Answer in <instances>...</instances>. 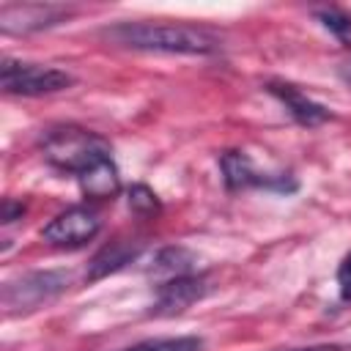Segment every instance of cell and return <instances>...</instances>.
I'll return each mask as SVG.
<instances>
[{"instance_id": "6da1fadb", "label": "cell", "mask_w": 351, "mask_h": 351, "mask_svg": "<svg viewBox=\"0 0 351 351\" xmlns=\"http://www.w3.org/2000/svg\"><path fill=\"white\" fill-rule=\"evenodd\" d=\"M101 36L126 49L167 52V55H211L222 47L219 36L197 25L173 22H121L104 27Z\"/></svg>"}, {"instance_id": "7a4b0ae2", "label": "cell", "mask_w": 351, "mask_h": 351, "mask_svg": "<svg viewBox=\"0 0 351 351\" xmlns=\"http://www.w3.org/2000/svg\"><path fill=\"white\" fill-rule=\"evenodd\" d=\"M41 151L52 167L71 173L77 178L82 173L93 170L96 165L112 159V148L101 134L82 129V126H74V123L49 126L41 134Z\"/></svg>"}, {"instance_id": "3957f363", "label": "cell", "mask_w": 351, "mask_h": 351, "mask_svg": "<svg viewBox=\"0 0 351 351\" xmlns=\"http://www.w3.org/2000/svg\"><path fill=\"white\" fill-rule=\"evenodd\" d=\"M0 85L5 93H14V96H47V93H58V90H66L69 85H74V77L55 66L3 58Z\"/></svg>"}, {"instance_id": "277c9868", "label": "cell", "mask_w": 351, "mask_h": 351, "mask_svg": "<svg viewBox=\"0 0 351 351\" xmlns=\"http://www.w3.org/2000/svg\"><path fill=\"white\" fill-rule=\"evenodd\" d=\"M69 274L66 271H30L19 280H8L3 285V307L8 313L14 310H36L38 304L55 299L60 291H66Z\"/></svg>"}, {"instance_id": "5b68a950", "label": "cell", "mask_w": 351, "mask_h": 351, "mask_svg": "<svg viewBox=\"0 0 351 351\" xmlns=\"http://www.w3.org/2000/svg\"><path fill=\"white\" fill-rule=\"evenodd\" d=\"M219 170H222V181L230 192L239 189H269V192H293L296 181L285 173L271 176V173H261L252 159L244 151H225L219 156Z\"/></svg>"}, {"instance_id": "8992f818", "label": "cell", "mask_w": 351, "mask_h": 351, "mask_svg": "<svg viewBox=\"0 0 351 351\" xmlns=\"http://www.w3.org/2000/svg\"><path fill=\"white\" fill-rule=\"evenodd\" d=\"M101 230V219L93 208L85 206H71L66 211H60L44 230L41 239L52 247H66V250H77L82 244H88L96 233Z\"/></svg>"}, {"instance_id": "52a82bcc", "label": "cell", "mask_w": 351, "mask_h": 351, "mask_svg": "<svg viewBox=\"0 0 351 351\" xmlns=\"http://www.w3.org/2000/svg\"><path fill=\"white\" fill-rule=\"evenodd\" d=\"M63 16H69V8H60V5H38V3L3 5L0 8V30L3 33H33V30L58 25Z\"/></svg>"}, {"instance_id": "ba28073f", "label": "cell", "mask_w": 351, "mask_h": 351, "mask_svg": "<svg viewBox=\"0 0 351 351\" xmlns=\"http://www.w3.org/2000/svg\"><path fill=\"white\" fill-rule=\"evenodd\" d=\"M266 90L288 110V115L296 121V123H302V126H321V123H326L329 118H332V112L324 107V104H318L315 99H310L304 90H299L296 85H291V82H282V80H271V82H266Z\"/></svg>"}, {"instance_id": "9c48e42d", "label": "cell", "mask_w": 351, "mask_h": 351, "mask_svg": "<svg viewBox=\"0 0 351 351\" xmlns=\"http://www.w3.org/2000/svg\"><path fill=\"white\" fill-rule=\"evenodd\" d=\"M208 293V280L203 274H184L176 280H167L159 285L156 291V304L154 313L156 315H173L186 310L189 304H195L197 299H203Z\"/></svg>"}, {"instance_id": "30bf717a", "label": "cell", "mask_w": 351, "mask_h": 351, "mask_svg": "<svg viewBox=\"0 0 351 351\" xmlns=\"http://www.w3.org/2000/svg\"><path fill=\"white\" fill-rule=\"evenodd\" d=\"M140 252H143V241H134V239H115V241L104 244L88 263V280H101V277L123 269L126 263L137 261Z\"/></svg>"}, {"instance_id": "8fae6325", "label": "cell", "mask_w": 351, "mask_h": 351, "mask_svg": "<svg viewBox=\"0 0 351 351\" xmlns=\"http://www.w3.org/2000/svg\"><path fill=\"white\" fill-rule=\"evenodd\" d=\"M77 181H80V186H82L85 197H112V195L118 192V186H121L118 167H115V162H112V159H107V162L96 165L93 170L82 173Z\"/></svg>"}, {"instance_id": "7c38bea8", "label": "cell", "mask_w": 351, "mask_h": 351, "mask_svg": "<svg viewBox=\"0 0 351 351\" xmlns=\"http://www.w3.org/2000/svg\"><path fill=\"white\" fill-rule=\"evenodd\" d=\"M195 263L197 258L184 250V247H165L154 255L151 261V274H167L170 280L184 277V274H195Z\"/></svg>"}, {"instance_id": "4fadbf2b", "label": "cell", "mask_w": 351, "mask_h": 351, "mask_svg": "<svg viewBox=\"0 0 351 351\" xmlns=\"http://www.w3.org/2000/svg\"><path fill=\"white\" fill-rule=\"evenodd\" d=\"M315 19L346 47H351V14L343 11V8H335V5H326V8H315L313 11Z\"/></svg>"}, {"instance_id": "5bb4252c", "label": "cell", "mask_w": 351, "mask_h": 351, "mask_svg": "<svg viewBox=\"0 0 351 351\" xmlns=\"http://www.w3.org/2000/svg\"><path fill=\"white\" fill-rule=\"evenodd\" d=\"M203 340L192 337V335H181V337H151L143 343H134L123 351H200Z\"/></svg>"}, {"instance_id": "9a60e30c", "label": "cell", "mask_w": 351, "mask_h": 351, "mask_svg": "<svg viewBox=\"0 0 351 351\" xmlns=\"http://www.w3.org/2000/svg\"><path fill=\"white\" fill-rule=\"evenodd\" d=\"M129 206H132V211H137V214H151V211L159 208V200H156V195H154L148 186L134 184V186L129 189Z\"/></svg>"}, {"instance_id": "2e32d148", "label": "cell", "mask_w": 351, "mask_h": 351, "mask_svg": "<svg viewBox=\"0 0 351 351\" xmlns=\"http://www.w3.org/2000/svg\"><path fill=\"white\" fill-rule=\"evenodd\" d=\"M337 285H340V296L346 302H351V252L343 258V263L337 269Z\"/></svg>"}, {"instance_id": "e0dca14e", "label": "cell", "mask_w": 351, "mask_h": 351, "mask_svg": "<svg viewBox=\"0 0 351 351\" xmlns=\"http://www.w3.org/2000/svg\"><path fill=\"white\" fill-rule=\"evenodd\" d=\"M22 214H25V206H22L19 200H14V197H5V200H3V214H0L3 225L14 222V219H22Z\"/></svg>"}, {"instance_id": "ac0fdd59", "label": "cell", "mask_w": 351, "mask_h": 351, "mask_svg": "<svg viewBox=\"0 0 351 351\" xmlns=\"http://www.w3.org/2000/svg\"><path fill=\"white\" fill-rule=\"evenodd\" d=\"M340 77H343V80L351 85V60H346V63L340 66Z\"/></svg>"}, {"instance_id": "d6986e66", "label": "cell", "mask_w": 351, "mask_h": 351, "mask_svg": "<svg viewBox=\"0 0 351 351\" xmlns=\"http://www.w3.org/2000/svg\"><path fill=\"white\" fill-rule=\"evenodd\" d=\"M293 351H335V348H326V346H318V348H293Z\"/></svg>"}]
</instances>
